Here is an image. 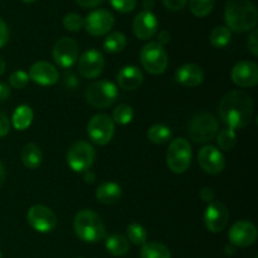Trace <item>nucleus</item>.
<instances>
[{
  "instance_id": "nucleus-27",
  "label": "nucleus",
  "mask_w": 258,
  "mask_h": 258,
  "mask_svg": "<svg viewBox=\"0 0 258 258\" xmlns=\"http://www.w3.org/2000/svg\"><path fill=\"white\" fill-rule=\"evenodd\" d=\"M148 139L156 145L166 144L171 139L170 127L164 123H155L148 130Z\"/></svg>"
},
{
  "instance_id": "nucleus-46",
  "label": "nucleus",
  "mask_w": 258,
  "mask_h": 258,
  "mask_svg": "<svg viewBox=\"0 0 258 258\" xmlns=\"http://www.w3.org/2000/svg\"><path fill=\"white\" fill-rule=\"evenodd\" d=\"M85 181L86 183H93L95 181V174L92 171L87 170L85 174Z\"/></svg>"
},
{
  "instance_id": "nucleus-32",
  "label": "nucleus",
  "mask_w": 258,
  "mask_h": 258,
  "mask_svg": "<svg viewBox=\"0 0 258 258\" xmlns=\"http://www.w3.org/2000/svg\"><path fill=\"white\" fill-rule=\"evenodd\" d=\"M214 4L216 0H189V9L196 17L204 18L211 14Z\"/></svg>"
},
{
  "instance_id": "nucleus-38",
  "label": "nucleus",
  "mask_w": 258,
  "mask_h": 258,
  "mask_svg": "<svg viewBox=\"0 0 258 258\" xmlns=\"http://www.w3.org/2000/svg\"><path fill=\"white\" fill-rule=\"evenodd\" d=\"M247 45H248L249 52H251L254 57H257L258 55V32L256 29L249 34Z\"/></svg>"
},
{
  "instance_id": "nucleus-40",
  "label": "nucleus",
  "mask_w": 258,
  "mask_h": 258,
  "mask_svg": "<svg viewBox=\"0 0 258 258\" xmlns=\"http://www.w3.org/2000/svg\"><path fill=\"white\" fill-rule=\"evenodd\" d=\"M10 131V122L9 118L7 117V115H4L3 112H0V138H4L9 134Z\"/></svg>"
},
{
  "instance_id": "nucleus-39",
  "label": "nucleus",
  "mask_w": 258,
  "mask_h": 258,
  "mask_svg": "<svg viewBox=\"0 0 258 258\" xmlns=\"http://www.w3.org/2000/svg\"><path fill=\"white\" fill-rule=\"evenodd\" d=\"M8 40H9V28L4 20L0 19V48L4 47Z\"/></svg>"
},
{
  "instance_id": "nucleus-4",
  "label": "nucleus",
  "mask_w": 258,
  "mask_h": 258,
  "mask_svg": "<svg viewBox=\"0 0 258 258\" xmlns=\"http://www.w3.org/2000/svg\"><path fill=\"white\" fill-rule=\"evenodd\" d=\"M86 101L95 108H107L116 102L118 90L115 83L110 81H97L91 83L85 93Z\"/></svg>"
},
{
  "instance_id": "nucleus-21",
  "label": "nucleus",
  "mask_w": 258,
  "mask_h": 258,
  "mask_svg": "<svg viewBox=\"0 0 258 258\" xmlns=\"http://www.w3.org/2000/svg\"><path fill=\"white\" fill-rule=\"evenodd\" d=\"M144 81V75L136 66H126L117 73V83L122 90L134 91L141 86Z\"/></svg>"
},
{
  "instance_id": "nucleus-42",
  "label": "nucleus",
  "mask_w": 258,
  "mask_h": 258,
  "mask_svg": "<svg viewBox=\"0 0 258 258\" xmlns=\"http://www.w3.org/2000/svg\"><path fill=\"white\" fill-rule=\"evenodd\" d=\"M10 96V87L5 83L0 82V102L7 101Z\"/></svg>"
},
{
  "instance_id": "nucleus-41",
  "label": "nucleus",
  "mask_w": 258,
  "mask_h": 258,
  "mask_svg": "<svg viewBox=\"0 0 258 258\" xmlns=\"http://www.w3.org/2000/svg\"><path fill=\"white\" fill-rule=\"evenodd\" d=\"M201 198L206 203H211L214 199V191L211 188H203L201 190Z\"/></svg>"
},
{
  "instance_id": "nucleus-3",
  "label": "nucleus",
  "mask_w": 258,
  "mask_h": 258,
  "mask_svg": "<svg viewBox=\"0 0 258 258\" xmlns=\"http://www.w3.org/2000/svg\"><path fill=\"white\" fill-rule=\"evenodd\" d=\"M75 233L81 241L97 243L106 237V227L102 218L91 209L78 212L73 221Z\"/></svg>"
},
{
  "instance_id": "nucleus-34",
  "label": "nucleus",
  "mask_w": 258,
  "mask_h": 258,
  "mask_svg": "<svg viewBox=\"0 0 258 258\" xmlns=\"http://www.w3.org/2000/svg\"><path fill=\"white\" fill-rule=\"evenodd\" d=\"M63 27L70 32H78L83 28V19L77 13H70L63 19Z\"/></svg>"
},
{
  "instance_id": "nucleus-1",
  "label": "nucleus",
  "mask_w": 258,
  "mask_h": 258,
  "mask_svg": "<svg viewBox=\"0 0 258 258\" xmlns=\"http://www.w3.org/2000/svg\"><path fill=\"white\" fill-rule=\"evenodd\" d=\"M219 116L227 127L236 131L251 122L253 116V101L244 91H232L219 102Z\"/></svg>"
},
{
  "instance_id": "nucleus-29",
  "label": "nucleus",
  "mask_w": 258,
  "mask_h": 258,
  "mask_svg": "<svg viewBox=\"0 0 258 258\" xmlns=\"http://www.w3.org/2000/svg\"><path fill=\"white\" fill-rule=\"evenodd\" d=\"M211 43L213 47L216 48H224L226 45L229 44L232 39V32L224 25L221 27H216L211 33Z\"/></svg>"
},
{
  "instance_id": "nucleus-9",
  "label": "nucleus",
  "mask_w": 258,
  "mask_h": 258,
  "mask_svg": "<svg viewBox=\"0 0 258 258\" xmlns=\"http://www.w3.org/2000/svg\"><path fill=\"white\" fill-rule=\"evenodd\" d=\"M87 133L93 144L103 146L112 140L115 134V122L106 113H97L88 121Z\"/></svg>"
},
{
  "instance_id": "nucleus-15",
  "label": "nucleus",
  "mask_w": 258,
  "mask_h": 258,
  "mask_svg": "<svg viewBox=\"0 0 258 258\" xmlns=\"http://www.w3.org/2000/svg\"><path fill=\"white\" fill-rule=\"evenodd\" d=\"M198 163L201 168L211 175H217L226 168V159L222 151L212 145L203 146L199 150Z\"/></svg>"
},
{
  "instance_id": "nucleus-20",
  "label": "nucleus",
  "mask_w": 258,
  "mask_h": 258,
  "mask_svg": "<svg viewBox=\"0 0 258 258\" xmlns=\"http://www.w3.org/2000/svg\"><path fill=\"white\" fill-rule=\"evenodd\" d=\"M175 81L184 87H198L204 81V72L198 64L186 63L176 70Z\"/></svg>"
},
{
  "instance_id": "nucleus-48",
  "label": "nucleus",
  "mask_w": 258,
  "mask_h": 258,
  "mask_svg": "<svg viewBox=\"0 0 258 258\" xmlns=\"http://www.w3.org/2000/svg\"><path fill=\"white\" fill-rule=\"evenodd\" d=\"M23 3H27V4H30V3H34L37 2V0H22Z\"/></svg>"
},
{
  "instance_id": "nucleus-43",
  "label": "nucleus",
  "mask_w": 258,
  "mask_h": 258,
  "mask_svg": "<svg viewBox=\"0 0 258 258\" xmlns=\"http://www.w3.org/2000/svg\"><path fill=\"white\" fill-rule=\"evenodd\" d=\"M102 2L103 0H76V3L83 8H95L100 5Z\"/></svg>"
},
{
  "instance_id": "nucleus-49",
  "label": "nucleus",
  "mask_w": 258,
  "mask_h": 258,
  "mask_svg": "<svg viewBox=\"0 0 258 258\" xmlns=\"http://www.w3.org/2000/svg\"><path fill=\"white\" fill-rule=\"evenodd\" d=\"M0 258H3V253H2V251H0Z\"/></svg>"
},
{
  "instance_id": "nucleus-6",
  "label": "nucleus",
  "mask_w": 258,
  "mask_h": 258,
  "mask_svg": "<svg viewBox=\"0 0 258 258\" xmlns=\"http://www.w3.org/2000/svg\"><path fill=\"white\" fill-rule=\"evenodd\" d=\"M218 128V121L213 115L208 112H202L189 121L188 133L194 143L206 144L216 138Z\"/></svg>"
},
{
  "instance_id": "nucleus-14",
  "label": "nucleus",
  "mask_w": 258,
  "mask_h": 258,
  "mask_svg": "<svg viewBox=\"0 0 258 258\" xmlns=\"http://www.w3.org/2000/svg\"><path fill=\"white\" fill-rule=\"evenodd\" d=\"M53 59L60 68H71L78 59V44L72 38H60L53 47Z\"/></svg>"
},
{
  "instance_id": "nucleus-13",
  "label": "nucleus",
  "mask_w": 258,
  "mask_h": 258,
  "mask_svg": "<svg viewBox=\"0 0 258 258\" xmlns=\"http://www.w3.org/2000/svg\"><path fill=\"white\" fill-rule=\"evenodd\" d=\"M103 68H105V58L102 53L95 48L83 52L78 59V71L83 77L88 80L97 78L102 73Z\"/></svg>"
},
{
  "instance_id": "nucleus-7",
  "label": "nucleus",
  "mask_w": 258,
  "mask_h": 258,
  "mask_svg": "<svg viewBox=\"0 0 258 258\" xmlns=\"http://www.w3.org/2000/svg\"><path fill=\"white\" fill-rule=\"evenodd\" d=\"M95 159V148L87 141H77L67 151V164L76 173H86L90 170Z\"/></svg>"
},
{
  "instance_id": "nucleus-8",
  "label": "nucleus",
  "mask_w": 258,
  "mask_h": 258,
  "mask_svg": "<svg viewBox=\"0 0 258 258\" xmlns=\"http://www.w3.org/2000/svg\"><path fill=\"white\" fill-rule=\"evenodd\" d=\"M140 60L143 67L150 75L164 73L169 63L165 49L156 42H150L144 45L140 53Z\"/></svg>"
},
{
  "instance_id": "nucleus-17",
  "label": "nucleus",
  "mask_w": 258,
  "mask_h": 258,
  "mask_svg": "<svg viewBox=\"0 0 258 258\" xmlns=\"http://www.w3.org/2000/svg\"><path fill=\"white\" fill-rule=\"evenodd\" d=\"M232 81L242 88L254 87L258 83V67L249 60H241L232 70Z\"/></svg>"
},
{
  "instance_id": "nucleus-35",
  "label": "nucleus",
  "mask_w": 258,
  "mask_h": 258,
  "mask_svg": "<svg viewBox=\"0 0 258 258\" xmlns=\"http://www.w3.org/2000/svg\"><path fill=\"white\" fill-rule=\"evenodd\" d=\"M29 76H28L27 72L22 70L14 71L12 75L9 76V82L12 85V87L17 88V90H23L28 86L29 83Z\"/></svg>"
},
{
  "instance_id": "nucleus-26",
  "label": "nucleus",
  "mask_w": 258,
  "mask_h": 258,
  "mask_svg": "<svg viewBox=\"0 0 258 258\" xmlns=\"http://www.w3.org/2000/svg\"><path fill=\"white\" fill-rule=\"evenodd\" d=\"M141 258H171L168 247L159 242H146L140 251Z\"/></svg>"
},
{
  "instance_id": "nucleus-47",
  "label": "nucleus",
  "mask_w": 258,
  "mask_h": 258,
  "mask_svg": "<svg viewBox=\"0 0 258 258\" xmlns=\"http://www.w3.org/2000/svg\"><path fill=\"white\" fill-rule=\"evenodd\" d=\"M5 68H7V64H5V60L3 59V57L0 55V76L5 72Z\"/></svg>"
},
{
  "instance_id": "nucleus-24",
  "label": "nucleus",
  "mask_w": 258,
  "mask_h": 258,
  "mask_svg": "<svg viewBox=\"0 0 258 258\" xmlns=\"http://www.w3.org/2000/svg\"><path fill=\"white\" fill-rule=\"evenodd\" d=\"M33 118H34V112H33L32 107L28 105H20L15 108L14 113H13L12 122L15 130L24 131L32 125Z\"/></svg>"
},
{
  "instance_id": "nucleus-25",
  "label": "nucleus",
  "mask_w": 258,
  "mask_h": 258,
  "mask_svg": "<svg viewBox=\"0 0 258 258\" xmlns=\"http://www.w3.org/2000/svg\"><path fill=\"white\" fill-rule=\"evenodd\" d=\"M106 249L110 252L112 256L121 257L125 256L130 249V243H128L127 238L122 234H111L106 238L105 241Z\"/></svg>"
},
{
  "instance_id": "nucleus-23",
  "label": "nucleus",
  "mask_w": 258,
  "mask_h": 258,
  "mask_svg": "<svg viewBox=\"0 0 258 258\" xmlns=\"http://www.w3.org/2000/svg\"><path fill=\"white\" fill-rule=\"evenodd\" d=\"M22 161L25 168L34 170L39 168L43 161V153L37 144H27L22 151Z\"/></svg>"
},
{
  "instance_id": "nucleus-12",
  "label": "nucleus",
  "mask_w": 258,
  "mask_h": 258,
  "mask_svg": "<svg viewBox=\"0 0 258 258\" xmlns=\"http://www.w3.org/2000/svg\"><path fill=\"white\" fill-rule=\"evenodd\" d=\"M228 208L221 202H211L204 212V224L212 233H219L228 224Z\"/></svg>"
},
{
  "instance_id": "nucleus-16",
  "label": "nucleus",
  "mask_w": 258,
  "mask_h": 258,
  "mask_svg": "<svg viewBox=\"0 0 258 258\" xmlns=\"http://www.w3.org/2000/svg\"><path fill=\"white\" fill-rule=\"evenodd\" d=\"M257 228L248 221H238L231 227L228 233L229 242L236 247H249L256 242Z\"/></svg>"
},
{
  "instance_id": "nucleus-2",
  "label": "nucleus",
  "mask_w": 258,
  "mask_h": 258,
  "mask_svg": "<svg viewBox=\"0 0 258 258\" xmlns=\"http://www.w3.org/2000/svg\"><path fill=\"white\" fill-rule=\"evenodd\" d=\"M224 20L231 32H249L257 25L256 5L251 0H229L224 10Z\"/></svg>"
},
{
  "instance_id": "nucleus-5",
  "label": "nucleus",
  "mask_w": 258,
  "mask_h": 258,
  "mask_svg": "<svg viewBox=\"0 0 258 258\" xmlns=\"http://www.w3.org/2000/svg\"><path fill=\"white\" fill-rule=\"evenodd\" d=\"M191 163V146L186 139L178 138L173 140L166 151L168 168L175 174H183Z\"/></svg>"
},
{
  "instance_id": "nucleus-36",
  "label": "nucleus",
  "mask_w": 258,
  "mask_h": 258,
  "mask_svg": "<svg viewBox=\"0 0 258 258\" xmlns=\"http://www.w3.org/2000/svg\"><path fill=\"white\" fill-rule=\"evenodd\" d=\"M110 4L112 5L113 9L126 14V13H131L135 9L138 0H110Z\"/></svg>"
},
{
  "instance_id": "nucleus-30",
  "label": "nucleus",
  "mask_w": 258,
  "mask_h": 258,
  "mask_svg": "<svg viewBox=\"0 0 258 258\" xmlns=\"http://www.w3.org/2000/svg\"><path fill=\"white\" fill-rule=\"evenodd\" d=\"M134 117H135V111L130 105H126V103L118 105L112 113V121L118 125H127L134 120Z\"/></svg>"
},
{
  "instance_id": "nucleus-22",
  "label": "nucleus",
  "mask_w": 258,
  "mask_h": 258,
  "mask_svg": "<svg viewBox=\"0 0 258 258\" xmlns=\"http://www.w3.org/2000/svg\"><path fill=\"white\" fill-rule=\"evenodd\" d=\"M122 196V189L117 183L113 181H105L100 184L96 190V198L102 204H115L117 203Z\"/></svg>"
},
{
  "instance_id": "nucleus-45",
  "label": "nucleus",
  "mask_w": 258,
  "mask_h": 258,
  "mask_svg": "<svg viewBox=\"0 0 258 258\" xmlns=\"http://www.w3.org/2000/svg\"><path fill=\"white\" fill-rule=\"evenodd\" d=\"M5 178H7V171H5V166L3 165V163L0 161V186L4 184Z\"/></svg>"
},
{
  "instance_id": "nucleus-10",
  "label": "nucleus",
  "mask_w": 258,
  "mask_h": 258,
  "mask_svg": "<svg viewBox=\"0 0 258 258\" xmlns=\"http://www.w3.org/2000/svg\"><path fill=\"white\" fill-rule=\"evenodd\" d=\"M27 219L29 226L39 233H49L57 226V217L48 207L37 204L28 211Z\"/></svg>"
},
{
  "instance_id": "nucleus-18",
  "label": "nucleus",
  "mask_w": 258,
  "mask_h": 258,
  "mask_svg": "<svg viewBox=\"0 0 258 258\" xmlns=\"http://www.w3.org/2000/svg\"><path fill=\"white\" fill-rule=\"evenodd\" d=\"M158 18L150 10H143L135 17L133 23L134 34L141 40L151 39L158 33Z\"/></svg>"
},
{
  "instance_id": "nucleus-44",
  "label": "nucleus",
  "mask_w": 258,
  "mask_h": 258,
  "mask_svg": "<svg viewBox=\"0 0 258 258\" xmlns=\"http://www.w3.org/2000/svg\"><path fill=\"white\" fill-rule=\"evenodd\" d=\"M169 40H170V34L168 32H165V30H163V32H160L158 34V42L156 43H159V44L164 47V44L169 43Z\"/></svg>"
},
{
  "instance_id": "nucleus-28",
  "label": "nucleus",
  "mask_w": 258,
  "mask_h": 258,
  "mask_svg": "<svg viewBox=\"0 0 258 258\" xmlns=\"http://www.w3.org/2000/svg\"><path fill=\"white\" fill-rule=\"evenodd\" d=\"M126 47V37L121 32H112L105 38L103 49L108 53H120Z\"/></svg>"
},
{
  "instance_id": "nucleus-19",
  "label": "nucleus",
  "mask_w": 258,
  "mask_h": 258,
  "mask_svg": "<svg viewBox=\"0 0 258 258\" xmlns=\"http://www.w3.org/2000/svg\"><path fill=\"white\" fill-rule=\"evenodd\" d=\"M28 76H29V80L40 86H53L59 80V73L57 68L45 60L35 62L30 67Z\"/></svg>"
},
{
  "instance_id": "nucleus-11",
  "label": "nucleus",
  "mask_w": 258,
  "mask_h": 258,
  "mask_svg": "<svg viewBox=\"0 0 258 258\" xmlns=\"http://www.w3.org/2000/svg\"><path fill=\"white\" fill-rule=\"evenodd\" d=\"M115 24V17L112 13L106 9H97L91 12L83 19V27L86 28L88 34L93 37H102L112 29Z\"/></svg>"
},
{
  "instance_id": "nucleus-31",
  "label": "nucleus",
  "mask_w": 258,
  "mask_h": 258,
  "mask_svg": "<svg viewBox=\"0 0 258 258\" xmlns=\"http://www.w3.org/2000/svg\"><path fill=\"white\" fill-rule=\"evenodd\" d=\"M217 144H218V148L221 150L229 151L236 146L237 143V135L236 131L231 130V128L226 127L224 130H221L217 134Z\"/></svg>"
},
{
  "instance_id": "nucleus-37",
  "label": "nucleus",
  "mask_w": 258,
  "mask_h": 258,
  "mask_svg": "<svg viewBox=\"0 0 258 258\" xmlns=\"http://www.w3.org/2000/svg\"><path fill=\"white\" fill-rule=\"evenodd\" d=\"M164 4V7L168 8L171 12H178L181 10L186 5L188 0H161Z\"/></svg>"
},
{
  "instance_id": "nucleus-33",
  "label": "nucleus",
  "mask_w": 258,
  "mask_h": 258,
  "mask_svg": "<svg viewBox=\"0 0 258 258\" xmlns=\"http://www.w3.org/2000/svg\"><path fill=\"white\" fill-rule=\"evenodd\" d=\"M126 233H127V241H130L134 244H138V246H143L148 241V232L139 223L130 224L127 227Z\"/></svg>"
}]
</instances>
